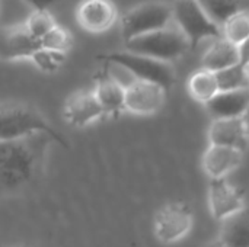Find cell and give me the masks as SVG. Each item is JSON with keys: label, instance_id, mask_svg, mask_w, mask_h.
<instances>
[{"label": "cell", "instance_id": "6da1fadb", "mask_svg": "<svg viewBox=\"0 0 249 247\" xmlns=\"http://www.w3.org/2000/svg\"><path fill=\"white\" fill-rule=\"evenodd\" d=\"M53 143L47 134L0 141V195L15 197L28 189L39 176Z\"/></svg>", "mask_w": 249, "mask_h": 247}, {"label": "cell", "instance_id": "7a4b0ae2", "mask_svg": "<svg viewBox=\"0 0 249 247\" xmlns=\"http://www.w3.org/2000/svg\"><path fill=\"white\" fill-rule=\"evenodd\" d=\"M36 134H47L57 144L69 147L66 138L34 108L25 105L0 106V141H13Z\"/></svg>", "mask_w": 249, "mask_h": 247}, {"label": "cell", "instance_id": "3957f363", "mask_svg": "<svg viewBox=\"0 0 249 247\" xmlns=\"http://www.w3.org/2000/svg\"><path fill=\"white\" fill-rule=\"evenodd\" d=\"M124 49L171 64L191 49L188 39L172 23L171 26L155 31L124 42Z\"/></svg>", "mask_w": 249, "mask_h": 247}, {"label": "cell", "instance_id": "277c9868", "mask_svg": "<svg viewBox=\"0 0 249 247\" xmlns=\"http://www.w3.org/2000/svg\"><path fill=\"white\" fill-rule=\"evenodd\" d=\"M104 64H114L125 68L136 80L150 82L162 86L165 90L171 89L175 83V71L171 64L162 63L144 55L133 54L128 51L104 52L96 57Z\"/></svg>", "mask_w": 249, "mask_h": 247}, {"label": "cell", "instance_id": "5b68a950", "mask_svg": "<svg viewBox=\"0 0 249 247\" xmlns=\"http://www.w3.org/2000/svg\"><path fill=\"white\" fill-rule=\"evenodd\" d=\"M174 23L172 6L163 1H147L134 6L121 16V33L125 41L165 29Z\"/></svg>", "mask_w": 249, "mask_h": 247}, {"label": "cell", "instance_id": "8992f818", "mask_svg": "<svg viewBox=\"0 0 249 247\" xmlns=\"http://www.w3.org/2000/svg\"><path fill=\"white\" fill-rule=\"evenodd\" d=\"M172 17L174 25L184 33L191 48H196L204 39L222 36V29L206 15L197 0H175Z\"/></svg>", "mask_w": 249, "mask_h": 247}, {"label": "cell", "instance_id": "52a82bcc", "mask_svg": "<svg viewBox=\"0 0 249 247\" xmlns=\"http://www.w3.org/2000/svg\"><path fill=\"white\" fill-rule=\"evenodd\" d=\"M194 229V213L179 201L162 205L153 217V234L163 245L184 240Z\"/></svg>", "mask_w": 249, "mask_h": 247}, {"label": "cell", "instance_id": "ba28073f", "mask_svg": "<svg viewBox=\"0 0 249 247\" xmlns=\"http://www.w3.org/2000/svg\"><path fill=\"white\" fill-rule=\"evenodd\" d=\"M207 204L212 217L220 223L247 208L244 194L228 179L210 181L207 188Z\"/></svg>", "mask_w": 249, "mask_h": 247}, {"label": "cell", "instance_id": "9c48e42d", "mask_svg": "<svg viewBox=\"0 0 249 247\" xmlns=\"http://www.w3.org/2000/svg\"><path fill=\"white\" fill-rule=\"evenodd\" d=\"M118 19V10L112 0H82L76 7L77 25L89 33L109 31Z\"/></svg>", "mask_w": 249, "mask_h": 247}, {"label": "cell", "instance_id": "30bf717a", "mask_svg": "<svg viewBox=\"0 0 249 247\" xmlns=\"http://www.w3.org/2000/svg\"><path fill=\"white\" fill-rule=\"evenodd\" d=\"M166 92L159 84L136 80L125 89V111L140 116L155 115L163 108Z\"/></svg>", "mask_w": 249, "mask_h": 247}, {"label": "cell", "instance_id": "8fae6325", "mask_svg": "<svg viewBox=\"0 0 249 247\" xmlns=\"http://www.w3.org/2000/svg\"><path fill=\"white\" fill-rule=\"evenodd\" d=\"M64 121L71 127H88L105 116L92 90H80L70 95L63 108Z\"/></svg>", "mask_w": 249, "mask_h": 247}, {"label": "cell", "instance_id": "7c38bea8", "mask_svg": "<svg viewBox=\"0 0 249 247\" xmlns=\"http://www.w3.org/2000/svg\"><path fill=\"white\" fill-rule=\"evenodd\" d=\"M209 144L222 146L245 153L249 148V134L244 119H213L209 128Z\"/></svg>", "mask_w": 249, "mask_h": 247}, {"label": "cell", "instance_id": "4fadbf2b", "mask_svg": "<svg viewBox=\"0 0 249 247\" xmlns=\"http://www.w3.org/2000/svg\"><path fill=\"white\" fill-rule=\"evenodd\" d=\"M39 48V42L26 32L22 23L0 28V60H29Z\"/></svg>", "mask_w": 249, "mask_h": 247}, {"label": "cell", "instance_id": "5bb4252c", "mask_svg": "<svg viewBox=\"0 0 249 247\" xmlns=\"http://www.w3.org/2000/svg\"><path fill=\"white\" fill-rule=\"evenodd\" d=\"M245 153L222 146L209 144L201 159V167L210 181L228 179V176L241 167Z\"/></svg>", "mask_w": 249, "mask_h": 247}, {"label": "cell", "instance_id": "9a60e30c", "mask_svg": "<svg viewBox=\"0 0 249 247\" xmlns=\"http://www.w3.org/2000/svg\"><path fill=\"white\" fill-rule=\"evenodd\" d=\"M204 106L213 119L242 118L249 108V87L222 90Z\"/></svg>", "mask_w": 249, "mask_h": 247}, {"label": "cell", "instance_id": "2e32d148", "mask_svg": "<svg viewBox=\"0 0 249 247\" xmlns=\"http://www.w3.org/2000/svg\"><path fill=\"white\" fill-rule=\"evenodd\" d=\"M93 95L105 116H118L125 111V89L111 79L107 71L96 77Z\"/></svg>", "mask_w": 249, "mask_h": 247}, {"label": "cell", "instance_id": "e0dca14e", "mask_svg": "<svg viewBox=\"0 0 249 247\" xmlns=\"http://www.w3.org/2000/svg\"><path fill=\"white\" fill-rule=\"evenodd\" d=\"M241 64V49L223 36L213 39L201 58V68L213 73L223 71Z\"/></svg>", "mask_w": 249, "mask_h": 247}, {"label": "cell", "instance_id": "ac0fdd59", "mask_svg": "<svg viewBox=\"0 0 249 247\" xmlns=\"http://www.w3.org/2000/svg\"><path fill=\"white\" fill-rule=\"evenodd\" d=\"M217 242L226 247H249V208L222 221Z\"/></svg>", "mask_w": 249, "mask_h": 247}, {"label": "cell", "instance_id": "d6986e66", "mask_svg": "<svg viewBox=\"0 0 249 247\" xmlns=\"http://www.w3.org/2000/svg\"><path fill=\"white\" fill-rule=\"evenodd\" d=\"M187 89L190 96L196 102L206 105L219 93V83H217L216 73L209 71L206 68H200L194 71L188 77Z\"/></svg>", "mask_w": 249, "mask_h": 247}, {"label": "cell", "instance_id": "ffe728a7", "mask_svg": "<svg viewBox=\"0 0 249 247\" xmlns=\"http://www.w3.org/2000/svg\"><path fill=\"white\" fill-rule=\"evenodd\" d=\"M206 15L222 29L229 17L242 9H248L247 0H197Z\"/></svg>", "mask_w": 249, "mask_h": 247}, {"label": "cell", "instance_id": "44dd1931", "mask_svg": "<svg viewBox=\"0 0 249 247\" xmlns=\"http://www.w3.org/2000/svg\"><path fill=\"white\" fill-rule=\"evenodd\" d=\"M222 36L235 44L236 47L244 45L249 39V7L242 9L226 20L222 26Z\"/></svg>", "mask_w": 249, "mask_h": 247}, {"label": "cell", "instance_id": "7402d4cb", "mask_svg": "<svg viewBox=\"0 0 249 247\" xmlns=\"http://www.w3.org/2000/svg\"><path fill=\"white\" fill-rule=\"evenodd\" d=\"M22 25L26 29V32L39 42L58 23L55 22L50 10H32Z\"/></svg>", "mask_w": 249, "mask_h": 247}, {"label": "cell", "instance_id": "603a6c76", "mask_svg": "<svg viewBox=\"0 0 249 247\" xmlns=\"http://www.w3.org/2000/svg\"><path fill=\"white\" fill-rule=\"evenodd\" d=\"M67 52L39 48L31 55V61L35 64L36 68H39L44 73H55L66 61Z\"/></svg>", "mask_w": 249, "mask_h": 247}, {"label": "cell", "instance_id": "cb8c5ba5", "mask_svg": "<svg viewBox=\"0 0 249 247\" xmlns=\"http://www.w3.org/2000/svg\"><path fill=\"white\" fill-rule=\"evenodd\" d=\"M216 77H217V83H219V92L249 87V80L242 64H238V66H233L223 71H219V73H216Z\"/></svg>", "mask_w": 249, "mask_h": 247}, {"label": "cell", "instance_id": "d4e9b609", "mask_svg": "<svg viewBox=\"0 0 249 247\" xmlns=\"http://www.w3.org/2000/svg\"><path fill=\"white\" fill-rule=\"evenodd\" d=\"M71 35L67 29H64L63 26L57 25L51 32H48L41 41H39V47L41 48H47V49H54V51H61V52H67L71 47Z\"/></svg>", "mask_w": 249, "mask_h": 247}, {"label": "cell", "instance_id": "484cf974", "mask_svg": "<svg viewBox=\"0 0 249 247\" xmlns=\"http://www.w3.org/2000/svg\"><path fill=\"white\" fill-rule=\"evenodd\" d=\"M32 10H48V7L55 1V0H25Z\"/></svg>", "mask_w": 249, "mask_h": 247}, {"label": "cell", "instance_id": "4316f807", "mask_svg": "<svg viewBox=\"0 0 249 247\" xmlns=\"http://www.w3.org/2000/svg\"><path fill=\"white\" fill-rule=\"evenodd\" d=\"M242 119H244V122H245V125H247V130H248V134H249V108H248V111L245 112V115L242 116Z\"/></svg>", "mask_w": 249, "mask_h": 247}, {"label": "cell", "instance_id": "83f0119b", "mask_svg": "<svg viewBox=\"0 0 249 247\" xmlns=\"http://www.w3.org/2000/svg\"><path fill=\"white\" fill-rule=\"evenodd\" d=\"M242 66H244V68H245V73H247V77H248L249 80V60L245 64H242Z\"/></svg>", "mask_w": 249, "mask_h": 247}, {"label": "cell", "instance_id": "f1b7e54d", "mask_svg": "<svg viewBox=\"0 0 249 247\" xmlns=\"http://www.w3.org/2000/svg\"><path fill=\"white\" fill-rule=\"evenodd\" d=\"M207 247H226V246H223V245H222L220 242H217V240H216V242H213V243H212L210 246H207Z\"/></svg>", "mask_w": 249, "mask_h": 247}]
</instances>
